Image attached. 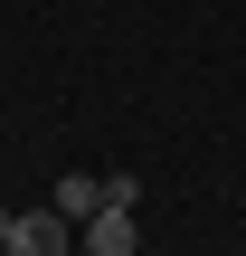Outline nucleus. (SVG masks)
Wrapping results in <instances>:
<instances>
[{
    "mask_svg": "<svg viewBox=\"0 0 246 256\" xmlns=\"http://www.w3.org/2000/svg\"><path fill=\"white\" fill-rule=\"evenodd\" d=\"M76 256H142V228H133V209H95V218H76Z\"/></svg>",
    "mask_w": 246,
    "mask_h": 256,
    "instance_id": "2",
    "label": "nucleus"
},
{
    "mask_svg": "<svg viewBox=\"0 0 246 256\" xmlns=\"http://www.w3.org/2000/svg\"><path fill=\"white\" fill-rule=\"evenodd\" d=\"M0 238H9V209H0Z\"/></svg>",
    "mask_w": 246,
    "mask_h": 256,
    "instance_id": "4",
    "label": "nucleus"
},
{
    "mask_svg": "<svg viewBox=\"0 0 246 256\" xmlns=\"http://www.w3.org/2000/svg\"><path fill=\"white\" fill-rule=\"evenodd\" d=\"M47 209H66V218H95V209H104V180H95V171H66Z\"/></svg>",
    "mask_w": 246,
    "mask_h": 256,
    "instance_id": "3",
    "label": "nucleus"
},
{
    "mask_svg": "<svg viewBox=\"0 0 246 256\" xmlns=\"http://www.w3.org/2000/svg\"><path fill=\"white\" fill-rule=\"evenodd\" d=\"M0 256H76V218L66 209H9Z\"/></svg>",
    "mask_w": 246,
    "mask_h": 256,
    "instance_id": "1",
    "label": "nucleus"
}]
</instances>
